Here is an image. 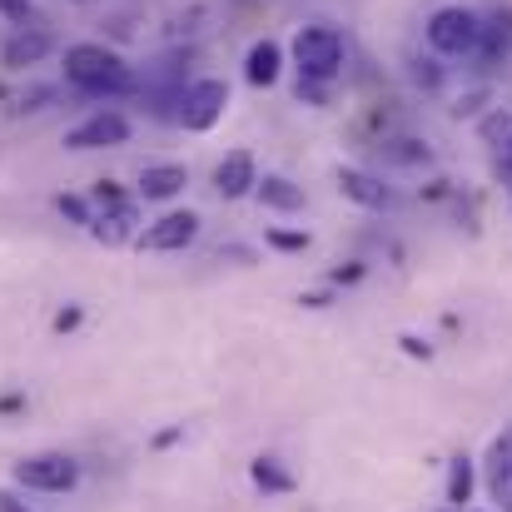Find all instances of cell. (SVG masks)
Returning <instances> with one entry per match:
<instances>
[{"instance_id": "cell-23", "label": "cell", "mask_w": 512, "mask_h": 512, "mask_svg": "<svg viewBox=\"0 0 512 512\" xmlns=\"http://www.w3.org/2000/svg\"><path fill=\"white\" fill-rule=\"evenodd\" d=\"M0 15L15 20V25H25L30 20V0H0Z\"/></svg>"}, {"instance_id": "cell-10", "label": "cell", "mask_w": 512, "mask_h": 512, "mask_svg": "<svg viewBox=\"0 0 512 512\" xmlns=\"http://www.w3.org/2000/svg\"><path fill=\"white\" fill-rule=\"evenodd\" d=\"M339 194L343 199H353V204H363V209H383V204H393V189L378 179V174L358 170V165H339Z\"/></svg>"}, {"instance_id": "cell-25", "label": "cell", "mask_w": 512, "mask_h": 512, "mask_svg": "<svg viewBox=\"0 0 512 512\" xmlns=\"http://www.w3.org/2000/svg\"><path fill=\"white\" fill-rule=\"evenodd\" d=\"M0 512H25V508H20V503H15L10 493H0Z\"/></svg>"}, {"instance_id": "cell-1", "label": "cell", "mask_w": 512, "mask_h": 512, "mask_svg": "<svg viewBox=\"0 0 512 512\" xmlns=\"http://www.w3.org/2000/svg\"><path fill=\"white\" fill-rule=\"evenodd\" d=\"M65 80L95 100H110V95H130L135 90V70L125 65V55L105 50V45H70L65 50Z\"/></svg>"}, {"instance_id": "cell-13", "label": "cell", "mask_w": 512, "mask_h": 512, "mask_svg": "<svg viewBox=\"0 0 512 512\" xmlns=\"http://www.w3.org/2000/svg\"><path fill=\"white\" fill-rule=\"evenodd\" d=\"M254 194H259L264 209H279V214H299V209H304V189H299L294 179H284V174L254 179Z\"/></svg>"}, {"instance_id": "cell-24", "label": "cell", "mask_w": 512, "mask_h": 512, "mask_svg": "<svg viewBox=\"0 0 512 512\" xmlns=\"http://www.w3.org/2000/svg\"><path fill=\"white\" fill-rule=\"evenodd\" d=\"M75 324H80V309H65V314L55 319V329H60V334H65V329H75Z\"/></svg>"}, {"instance_id": "cell-18", "label": "cell", "mask_w": 512, "mask_h": 512, "mask_svg": "<svg viewBox=\"0 0 512 512\" xmlns=\"http://www.w3.org/2000/svg\"><path fill=\"white\" fill-rule=\"evenodd\" d=\"M388 155L403 165H428V145H418V140H388Z\"/></svg>"}, {"instance_id": "cell-21", "label": "cell", "mask_w": 512, "mask_h": 512, "mask_svg": "<svg viewBox=\"0 0 512 512\" xmlns=\"http://www.w3.org/2000/svg\"><path fill=\"white\" fill-rule=\"evenodd\" d=\"M274 249H309V234H289V229H269Z\"/></svg>"}, {"instance_id": "cell-17", "label": "cell", "mask_w": 512, "mask_h": 512, "mask_svg": "<svg viewBox=\"0 0 512 512\" xmlns=\"http://www.w3.org/2000/svg\"><path fill=\"white\" fill-rule=\"evenodd\" d=\"M493 488H498V498H503V488H512V433L493 448Z\"/></svg>"}, {"instance_id": "cell-22", "label": "cell", "mask_w": 512, "mask_h": 512, "mask_svg": "<svg viewBox=\"0 0 512 512\" xmlns=\"http://www.w3.org/2000/svg\"><path fill=\"white\" fill-rule=\"evenodd\" d=\"M120 199H125V194H120L110 179H100V184H95V194H90V204H100V209H105V204H120Z\"/></svg>"}, {"instance_id": "cell-3", "label": "cell", "mask_w": 512, "mask_h": 512, "mask_svg": "<svg viewBox=\"0 0 512 512\" xmlns=\"http://www.w3.org/2000/svg\"><path fill=\"white\" fill-rule=\"evenodd\" d=\"M478 40H483V20H478V10H468V5H443V10H433V20H428V45L438 50V55H473L478 50Z\"/></svg>"}, {"instance_id": "cell-16", "label": "cell", "mask_w": 512, "mask_h": 512, "mask_svg": "<svg viewBox=\"0 0 512 512\" xmlns=\"http://www.w3.org/2000/svg\"><path fill=\"white\" fill-rule=\"evenodd\" d=\"M468 493H473V463H468V458H458V463H453V478H448V503H458V508H463V503H468Z\"/></svg>"}, {"instance_id": "cell-7", "label": "cell", "mask_w": 512, "mask_h": 512, "mask_svg": "<svg viewBox=\"0 0 512 512\" xmlns=\"http://www.w3.org/2000/svg\"><path fill=\"white\" fill-rule=\"evenodd\" d=\"M130 140V120L120 110H95L75 130H65V150H115Z\"/></svg>"}, {"instance_id": "cell-4", "label": "cell", "mask_w": 512, "mask_h": 512, "mask_svg": "<svg viewBox=\"0 0 512 512\" xmlns=\"http://www.w3.org/2000/svg\"><path fill=\"white\" fill-rule=\"evenodd\" d=\"M174 105H179L174 120H179L184 130L204 135V130H214V125L224 120V110H229V85H224V80H194V85L179 90Z\"/></svg>"}, {"instance_id": "cell-14", "label": "cell", "mask_w": 512, "mask_h": 512, "mask_svg": "<svg viewBox=\"0 0 512 512\" xmlns=\"http://www.w3.org/2000/svg\"><path fill=\"white\" fill-rule=\"evenodd\" d=\"M189 184V170L184 165H150V170L140 174V199H174L179 189Z\"/></svg>"}, {"instance_id": "cell-6", "label": "cell", "mask_w": 512, "mask_h": 512, "mask_svg": "<svg viewBox=\"0 0 512 512\" xmlns=\"http://www.w3.org/2000/svg\"><path fill=\"white\" fill-rule=\"evenodd\" d=\"M199 239V214L194 209H170V214H160L155 224H145L140 234H135V244L145 249V254H179V249H189Z\"/></svg>"}, {"instance_id": "cell-9", "label": "cell", "mask_w": 512, "mask_h": 512, "mask_svg": "<svg viewBox=\"0 0 512 512\" xmlns=\"http://www.w3.org/2000/svg\"><path fill=\"white\" fill-rule=\"evenodd\" d=\"M135 224H140L135 199H120V204H105L100 214H90L85 229H90L100 244H125V239H135Z\"/></svg>"}, {"instance_id": "cell-12", "label": "cell", "mask_w": 512, "mask_h": 512, "mask_svg": "<svg viewBox=\"0 0 512 512\" xmlns=\"http://www.w3.org/2000/svg\"><path fill=\"white\" fill-rule=\"evenodd\" d=\"M279 70H284V50H279V40H254L249 55H244V80L259 85V90H269V85L279 80Z\"/></svg>"}, {"instance_id": "cell-15", "label": "cell", "mask_w": 512, "mask_h": 512, "mask_svg": "<svg viewBox=\"0 0 512 512\" xmlns=\"http://www.w3.org/2000/svg\"><path fill=\"white\" fill-rule=\"evenodd\" d=\"M249 473H254V483H259L264 493H289V488H294V478H289V473H284L274 458H259Z\"/></svg>"}, {"instance_id": "cell-11", "label": "cell", "mask_w": 512, "mask_h": 512, "mask_svg": "<svg viewBox=\"0 0 512 512\" xmlns=\"http://www.w3.org/2000/svg\"><path fill=\"white\" fill-rule=\"evenodd\" d=\"M50 45H55V40H50V30H35V25L25 30V25H20V30H15V35L5 40V50H0V65H5V70H25V65H40V60L50 55Z\"/></svg>"}, {"instance_id": "cell-19", "label": "cell", "mask_w": 512, "mask_h": 512, "mask_svg": "<svg viewBox=\"0 0 512 512\" xmlns=\"http://www.w3.org/2000/svg\"><path fill=\"white\" fill-rule=\"evenodd\" d=\"M55 209H60L70 224H90V204H85L80 194H60V199H55Z\"/></svg>"}, {"instance_id": "cell-2", "label": "cell", "mask_w": 512, "mask_h": 512, "mask_svg": "<svg viewBox=\"0 0 512 512\" xmlns=\"http://www.w3.org/2000/svg\"><path fill=\"white\" fill-rule=\"evenodd\" d=\"M294 65H299V80H334L343 70V35L334 25H304L294 35Z\"/></svg>"}, {"instance_id": "cell-5", "label": "cell", "mask_w": 512, "mask_h": 512, "mask_svg": "<svg viewBox=\"0 0 512 512\" xmlns=\"http://www.w3.org/2000/svg\"><path fill=\"white\" fill-rule=\"evenodd\" d=\"M15 483L30 493H70L80 483V463L70 453H30L15 463Z\"/></svg>"}, {"instance_id": "cell-20", "label": "cell", "mask_w": 512, "mask_h": 512, "mask_svg": "<svg viewBox=\"0 0 512 512\" xmlns=\"http://www.w3.org/2000/svg\"><path fill=\"white\" fill-rule=\"evenodd\" d=\"M50 95H55L50 85H35L30 95H20V100H15V110H20V115H25V110H45V100H50Z\"/></svg>"}, {"instance_id": "cell-8", "label": "cell", "mask_w": 512, "mask_h": 512, "mask_svg": "<svg viewBox=\"0 0 512 512\" xmlns=\"http://www.w3.org/2000/svg\"><path fill=\"white\" fill-rule=\"evenodd\" d=\"M254 155L249 150H229L219 165H214V189H219V199H244V194H254Z\"/></svg>"}]
</instances>
